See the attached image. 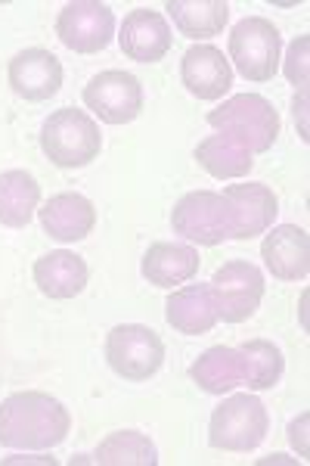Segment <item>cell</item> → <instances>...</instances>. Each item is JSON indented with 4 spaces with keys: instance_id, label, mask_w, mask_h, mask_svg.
Here are the masks:
<instances>
[{
    "instance_id": "cell-3",
    "label": "cell",
    "mask_w": 310,
    "mask_h": 466,
    "mask_svg": "<svg viewBox=\"0 0 310 466\" xmlns=\"http://www.w3.org/2000/svg\"><path fill=\"white\" fill-rule=\"evenodd\" d=\"M208 125L242 140L252 153H267L279 137V112L261 94H236L208 112Z\"/></svg>"
},
{
    "instance_id": "cell-21",
    "label": "cell",
    "mask_w": 310,
    "mask_h": 466,
    "mask_svg": "<svg viewBox=\"0 0 310 466\" xmlns=\"http://www.w3.org/2000/svg\"><path fill=\"white\" fill-rule=\"evenodd\" d=\"M252 156L255 153L242 144V140L230 137V134H221V131L211 134V137H205L199 147H195V162L217 180L245 177L255 165Z\"/></svg>"
},
{
    "instance_id": "cell-14",
    "label": "cell",
    "mask_w": 310,
    "mask_h": 466,
    "mask_svg": "<svg viewBox=\"0 0 310 466\" xmlns=\"http://www.w3.org/2000/svg\"><path fill=\"white\" fill-rule=\"evenodd\" d=\"M224 199L233 208V239H255L258 233H267L274 228L279 202L276 193L267 184H233L224 190Z\"/></svg>"
},
{
    "instance_id": "cell-26",
    "label": "cell",
    "mask_w": 310,
    "mask_h": 466,
    "mask_svg": "<svg viewBox=\"0 0 310 466\" xmlns=\"http://www.w3.org/2000/svg\"><path fill=\"white\" fill-rule=\"evenodd\" d=\"M307 50H310V37L301 35L298 41H292L289 56H285V78L295 87H301V94H307Z\"/></svg>"
},
{
    "instance_id": "cell-28",
    "label": "cell",
    "mask_w": 310,
    "mask_h": 466,
    "mask_svg": "<svg viewBox=\"0 0 310 466\" xmlns=\"http://www.w3.org/2000/svg\"><path fill=\"white\" fill-rule=\"evenodd\" d=\"M305 109H307V94H298V100H295V118H298V116H301V137H305V140H307Z\"/></svg>"
},
{
    "instance_id": "cell-8",
    "label": "cell",
    "mask_w": 310,
    "mask_h": 466,
    "mask_svg": "<svg viewBox=\"0 0 310 466\" xmlns=\"http://www.w3.org/2000/svg\"><path fill=\"white\" fill-rule=\"evenodd\" d=\"M211 296L217 305V320L242 323L258 311L264 299V274L252 261H226L211 277Z\"/></svg>"
},
{
    "instance_id": "cell-22",
    "label": "cell",
    "mask_w": 310,
    "mask_h": 466,
    "mask_svg": "<svg viewBox=\"0 0 310 466\" xmlns=\"http://www.w3.org/2000/svg\"><path fill=\"white\" fill-rule=\"evenodd\" d=\"M165 10L174 19L177 32L184 37H193V41L221 35L226 19H230L226 0H168Z\"/></svg>"
},
{
    "instance_id": "cell-1",
    "label": "cell",
    "mask_w": 310,
    "mask_h": 466,
    "mask_svg": "<svg viewBox=\"0 0 310 466\" xmlns=\"http://www.w3.org/2000/svg\"><path fill=\"white\" fill-rule=\"evenodd\" d=\"M72 417L47 392H16L0 401V445L13 451H50L63 445Z\"/></svg>"
},
{
    "instance_id": "cell-6",
    "label": "cell",
    "mask_w": 310,
    "mask_h": 466,
    "mask_svg": "<svg viewBox=\"0 0 310 466\" xmlns=\"http://www.w3.org/2000/svg\"><path fill=\"white\" fill-rule=\"evenodd\" d=\"M279 54H283V37L270 19L245 16L230 32V59L245 81L264 85L274 78L279 69Z\"/></svg>"
},
{
    "instance_id": "cell-12",
    "label": "cell",
    "mask_w": 310,
    "mask_h": 466,
    "mask_svg": "<svg viewBox=\"0 0 310 466\" xmlns=\"http://www.w3.org/2000/svg\"><path fill=\"white\" fill-rule=\"evenodd\" d=\"M10 87L22 100L44 103L63 87V63L44 47H28L10 59Z\"/></svg>"
},
{
    "instance_id": "cell-20",
    "label": "cell",
    "mask_w": 310,
    "mask_h": 466,
    "mask_svg": "<svg viewBox=\"0 0 310 466\" xmlns=\"http://www.w3.org/2000/svg\"><path fill=\"white\" fill-rule=\"evenodd\" d=\"M245 358L239 355V349H226V345L202 351L199 360L190 367V380L208 395H224L236 389L239 382H245Z\"/></svg>"
},
{
    "instance_id": "cell-2",
    "label": "cell",
    "mask_w": 310,
    "mask_h": 466,
    "mask_svg": "<svg viewBox=\"0 0 310 466\" xmlns=\"http://www.w3.org/2000/svg\"><path fill=\"white\" fill-rule=\"evenodd\" d=\"M41 149L56 168H85L100 156V125L85 109H56L41 127Z\"/></svg>"
},
{
    "instance_id": "cell-17",
    "label": "cell",
    "mask_w": 310,
    "mask_h": 466,
    "mask_svg": "<svg viewBox=\"0 0 310 466\" xmlns=\"http://www.w3.org/2000/svg\"><path fill=\"white\" fill-rule=\"evenodd\" d=\"M41 228L59 243H78L96 228L94 202L81 193H59L41 208Z\"/></svg>"
},
{
    "instance_id": "cell-13",
    "label": "cell",
    "mask_w": 310,
    "mask_h": 466,
    "mask_svg": "<svg viewBox=\"0 0 310 466\" xmlns=\"http://www.w3.org/2000/svg\"><path fill=\"white\" fill-rule=\"evenodd\" d=\"M261 258L276 280L298 283L310 274V237L298 224H279L264 237Z\"/></svg>"
},
{
    "instance_id": "cell-23",
    "label": "cell",
    "mask_w": 310,
    "mask_h": 466,
    "mask_svg": "<svg viewBox=\"0 0 310 466\" xmlns=\"http://www.w3.org/2000/svg\"><path fill=\"white\" fill-rule=\"evenodd\" d=\"M41 206V184L28 171H4L0 175V224L22 230Z\"/></svg>"
},
{
    "instance_id": "cell-11",
    "label": "cell",
    "mask_w": 310,
    "mask_h": 466,
    "mask_svg": "<svg viewBox=\"0 0 310 466\" xmlns=\"http://www.w3.org/2000/svg\"><path fill=\"white\" fill-rule=\"evenodd\" d=\"M121 54L134 63H158V59L168 56L174 35L168 19L158 10H131L121 22L118 32Z\"/></svg>"
},
{
    "instance_id": "cell-25",
    "label": "cell",
    "mask_w": 310,
    "mask_h": 466,
    "mask_svg": "<svg viewBox=\"0 0 310 466\" xmlns=\"http://www.w3.org/2000/svg\"><path fill=\"white\" fill-rule=\"evenodd\" d=\"M239 355L245 358V386L255 392H267L283 380L285 360L283 351L267 339H248L245 345H239Z\"/></svg>"
},
{
    "instance_id": "cell-19",
    "label": "cell",
    "mask_w": 310,
    "mask_h": 466,
    "mask_svg": "<svg viewBox=\"0 0 310 466\" xmlns=\"http://www.w3.org/2000/svg\"><path fill=\"white\" fill-rule=\"evenodd\" d=\"M199 274V252L177 243H155L143 255V277L158 289H174Z\"/></svg>"
},
{
    "instance_id": "cell-4",
    "label": "cell",
    "mask_w": 310,
    "mask_h": 466,
    "mask_svg": "<svg viewBox=\"0 0 310 466\" xmlns=\"http://www.w3.org/2000/svg\"><path fill=\"white\" fill-rule=\"evenodd\" d=\"M270 417L267 408L255 395H233L221 408H215L208 423V441L217 451L248 454L267 439Z\"/></svg>"
},
{
    "instance_id": "cell-7",
    "label": "cell",
    "mask_w": 310,
    "mask_h": 466,
    "mask_svg": "<svg viewBox=\"0 0 310 466\" xmlns=\"http://www.w3.org/2000/svg\"><path fill=\"white\" fill-rule=\"evenodd\" d=\"M171 228L184 239H190V243L217 246L224 239H233L236 221H233V208L224 199V193L193 190L174 206Z\"/></svg>"
},
{
    "instance_id": "cell-9",
    "label": "cell",
    "mask_w": 310,
    "mask_h": 466,
    "mask_svg": "<svg viewBox=\"0 0 310 466\" xmlns=\"http://www.w3.org/2000/svg\"><path fill=\"white\" fill-rule=\"evenodd\" d=\"M56 35L75 54H100L115 37V13L100 0H75L59 13Z\"/></svg>"
},
{
    "instance_id": "cell-27",
    "label": "cell",
    "mask_w": 310,
    "mask_h": 466,
    "mask_svg": "<svg viewBox=\"0 0 310 466\" xmlns=\"http://www.w3.org/2000/svg\"><path fill=\"white\" fill-rule=\"evenodd\" d=\"M289 432H292V435H289V439H292V445L301 451V457H307V441H305V432H307V413H301V417L295 420Z\"/></svg>"
},
{
    "instance_id": "cell-5",
    "label": "cell",
    "mask_w": 310,
    "mask_h": 466,
    "mask_svg": "<svg viewBox=\"0 0 310 466\" xmlns=\"http://www.w3.org/2000/svg\"><path fill=\"white\" fill-rule=\"evenodd\" d=\"M105 360L127 382H146L165 364V342L143 323H121L105 336Z\"/></svg>"
},
{
    "instance_id": "cell-18",
    "label": "cell",
    "mask_w": 310,
    "mask_h": 466,
    "mask_svg": "<svg viewBox=\"0 0 310 466\" xmlns=\"http://www.w3.org/2000/svg\"><path fill=\"white\" fill-rule=\"evenodd\" d=\"M87 261L75 252H47L35 261V283L47 299H75L87 287Z\"/></svg>"
},
{
    "instance_id": "cell-10",
    "label": "cell",
    "mask_w": 310,
    "mask_h": 466,
    "mask_svg": "<svg viewBox=\"0 0 310 466\" xmlns=\"http://www.w3.org/2000/svg\"><path fill=\"white\" fill-rule=\"evenodd\" d=\"M85 106L105 125H127L143 109V87L131 72H100L85 87Z\"/></svg>"
},
{
    "instance_id": "cell-16",
    "label": "cell",
    "mask_w": 310,
    "mask_h": 466,
    "mask_svg": "<svg viewBox=\"0 0 310 466\" xmlns=\"http://www.w3.org/2000/svg\"><path fill=\"white\" fill-rule=\"evenodd\" d=\"M165 318L184 336L211 333L217 323V305L215 296H211V283H190V287L174 289L168 302H165Z\"/></svg>"
},
{
    "instance_id": "cell-24",
    "label": "cell",
    "mask_w": 310,
    "mask_h": 466,
    "mask_svg": "<svg viewBox=\"0 0 310 466\" xmlns=\"http://www.w3.org/2000/svg\"><path fill=\"white\" fill-rule=\"evenodd\" d=\"M94 461L100 466H155L158 451L149 435L137 430H118L100 441Z\"/></svg>"
},
{
    "instance_id": "cell-15",
    "label": "cell",
    "mask_w": 310,
    "mask_h": 466,
    "mask_svg": "<svg viewBox=\"0 0 310 466\" xmlns=\"http://www.w3.org/2000/svg\"><path fill=\"white\" fill-rule=\"evenodd\" d=\"M180 78L184 87L199 100H221V96L233 85V69L230 59L211 44H195L180 59Z\"/></svg>"
}]
</instances>
